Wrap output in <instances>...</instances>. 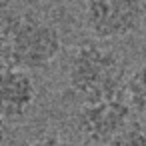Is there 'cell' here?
<instances>
[{"label":"cell","mask_w":146,"mask_h":146,"mask_svg":"<svg viewBox=\"0 0 146 146\" xmlns=\"http://www.w3.org/2000/svg\"><path fill=\"white\" fill-rule=\"evenodd\" d=\"M126 96L132 110L146 116V62L138 66L126 80Z\"/></svg>","instance_id":"8992f818"},{"label":"cell","mask_w":146,"mask_h":146,"mask_svg":"<svg viewBox=\"0 0 146 146\" xmlns=\"http://www.w3.org/2000/svg\"><path fill=\"white\" fill-rule=\"evenodd\" d=\"M108 146H146V130L138 124H130Z\"/></svg>","instance_id":"52a82bcc"},{"label":"cell","mask_w":146,"mask_h":146,"mask_svg":"<svg viewBox=\"0 0 146 146\" xmlns=\"http://www.w3.org/2000/svg\"><path fill=\"white\" fill-rule=\"evenodd\" d=\"M84 26L96 40L130 36L146 20L142 0H82Z\"/></svg>","instance_id":"3957f363"},{"label":"cell","mask_w":146,"mask_h":146,"mask_svg":"<svg viewBox=\"0 0 146 146\" xmlns=\"http://www.w3.org/2000/svg\"><path fill=\"white\" fill-rule=\"evenodd\" d=\"M6 8H10V0H2V10H6Z\"/></svg>","instance_id":"9c48e42d"},{"label":"cell","mask_w":146,"mask_h":146,"mask_svg":"<svg viewBox=\"0 0 146 146\" xmlns=\"http://www.w3.org/2000/svg\"><path fill=\"white\" fill-rule=\"evenodd\" d=\"M132 106L122 96L80 104L76 112V130L90 144L108 146L130 126Z\"/></svg>","instance_id":"277c9868"},{"label":"cell","mask_w":146,"mask_h":146,"mask_svg":"<svg viewBox=\"0 0 146 146\" xmlns=\"http://www.w3.org/2000/svg\"><path fill=\"white\" fill-rule=\"evenodd\" d=\"M20 146H74V144H70L66 138H62L58 134H42V136H36V138L22 142Z\"/></svg>","instance_id":"ba28073f"},{"label":"cell","mask_w":146,"mask_h":146,"mask_svg":"<svg viewBox=\"0 0 146 146\" xmlns=\"http://www.w3.org/2000/svg\"><path fill=\"white\" fill-rule=\"evenodd\" d=\"M62 50L58 28L36 14L2 10V68L44 70Z\"/></svg>","instance_id":"6da1fadb"},{"label":"cell","mask_w":146,"mask_h":146,"mask_svg":"<svg viewBox=\"0 0 146 146\" xmlns=\"http://www.w3.org/2000/svg\"><path fill=\"white\" fill-rule=\"evenodd\" d=\"M66 78L70 92L80 104L116 98L126 88L120 56L96 42H84L72 52Z\"/></svg>","instance_id":"7a4b0ae2"},{"label":"cell","mask_w":146,"mask_h":146,"mask_svg":"<svg viewBox=\"0 0 146 146\" xmlns=\"http://www.w3.org/2000/svg\"><path fill=\"white\" fill-rule=\"evenodd\" d=\"M0 98L4 122L24 120L36 102V82L30 72L20 68H2Z\"/></svg>","instance_id":"5b68a950"}]
</instances>
